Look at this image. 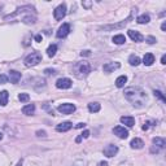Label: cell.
<instances>
[{
	"mask_svg": "<svg viewBox=\"0 0 166 166\" xmlns=\"http://www.w3.org/2000/svg\"><path fill=\"white\" fill-rule=\"evenodd\" d=\"M42 61V55L39 52H31L29 56L25 58V65L27 68H31V66L38 65L39 62Z\"/></svg>",
	"mask_w": 166,
	"mask_h": 166,
	"instance_id": "4",
	"label": "cell"
},
{
	"mask_svg": "<svg viewBox=\"0 0 166 166\" xmlns=\"http://www.w3.org/2000/svg\"><path fill=\"white\" fill-rule=\"evenodd\" d=\"M127 33H129V37L131 38L134 42H138V43H139V42H143L144 37L139 33V31H136V30H129Z\"/></svg>",
	"mask_w": 166,
	"mask_h": 166,
	"instance_id": "13",
	"label": "cell"
},
{
	"mask_svg": "<svg viewBox=\"0 0 166 166\" xmlns=\"http://www.w3.org/2000/svg\"><path fill=\"white\" fill-rule=\"evenodd\" d=\"M120 68H121L120 62H106V64H104V66H102V70H104L105 73H112Z\"/></svg>",
	"mask_w": 166,
	"mask_h": 166,
	"instance_id": "11",
	"label": "cell"
},
{
	"mask_svg": "<svg viewBox=\"0 0 166 166\" xmlns=\"http://www.w3.org/2000/svg\"><path fill=\"white\" fill-rule=\"evenodd\" d=\"M100 109H101V105L99 102H90L88 104V110L91 113H97L100 112Z\"/></svg>",
	"mask_w": 166,
	"mask_h": 166,
	"instance_id": "20",
	"label": "cell"
},
{
	"mask_svg": "<svg viewBox=\"0 0 166 166\" xmlns=\"http://www.w3.org/2000/svg\"><path fill=\"white\" fill-rule=\"evenodd\" d=\"M91 4H92L91 1H82V5L84 7V8H90V7H91Z\"/></svg>",
	"mask_w": 166,
	"mask_h": 166,
	"instance_id": "33",
	"label": "cell"
},
{
	"mask_svg": "<svg viewBox=\"0 0 166 166\" xmlns=\"http://www.w3.org/2000/svg\"><path fill=\"white\" fill-rule=\"evenodd\" d=\"M82 139H83V138H82V136L79 135V136L77 138V140H76V141H77V143H81V140H82Z\"/></svg>",
	"mask_w": 166,
	"mask_h": 166,
	"instance_id": "42",
	"label": "cell"
},
{
	"mask_svg": "<svg viewBox=\"0 0 166 166\" xmlns=\"http://www.w3.org/2000/svg\"><path fill=\"white\" fill-rule=\"evenodd\" d=\"M57 110L62 114H72L76 112V105L70 104V102H65V104H60L57 106Z\"/></svg>",
	"mask_w": 166,
	"mask_h": 166,
	"instance_id": "6",
	"label": "cell"
},
{
	"mask_svg": "<svg viewBox=\"0 0 166 166\" xmlns=\"http://www.w3.org/2000/svg\"><path fill=\"white\" fill-rule=\"evenodd\" d=\"M130 145H131V148H134V149H141L144 147V141L141 139H139V138H135V139L131 140Z\"/></svg>",
	"mask_w": 166,
	"mask_h": 166,
	"instance_id": "16",
	"label": "cell"
},
{
	"mask_svg": "<svg viewBox=\"0 0 166 166\" xmlns=\"http://www.w3.org/2000/svg\"><path fill=\"white\" fill-rule=\"evenodd\" d=\"M161 64H166V56H165V55H162V57H161Z\"/></svg>",
	"mask_w": 166,
	"mask_h": 166,
	"instance_id": "38",
	"label": "cell"
},
{
	"mask_svg": "<svg viewBox=\"0 0 166 166\" xmlns=\"http://www.w3.org/2000/svg\"><path fill=\"white\" fill-rule=\"evenodd\" d=\"M37 136H46V131H37Z\"/></svg>",
	"mask_w": 166,
	"mask_h": 166,
	"instance_id": "36",
	"label": "cell"
},
{
	"mask_svg": "<svg viewBox=\"0 0 166 166\" xmlns=\"http://www.w3.org/2000/svg\"><path fill=\"white\" fill-rule=\"evenodd\" d=\"M73 127V123L72 122H69V121H66V122H62V123H58L56 126V130L58 132H66V131H69L70 129Z\"/></svg>",
	"mask_w": 166,
	"mask_h": 166,
	"instance_id": "12",
	"label": "cell"
},
{
	"mask_svg": "<svg viewBox=\"0 0 166 166\" xmlns=\"http://www.w3.org/2000/svg\"><path fill=\"white\" fill-rule=\"evenodd\" d=\"M118 153V147L114 144H109L104 148V156L106 157H114Z\"/></svg>",
	"mask_w": 166,
	"mask_h": 166,
	"instance_id": "8",
	"label": "cell"
},
{
	"mask_svg": "<svg viewBox=\"0 0 166 166\" xmlns=\"http://www.w3.org/2000/svg\"><path fill=\"white\" fill-rule=\"evenodd\" d=\"M123 93H125L126 100L131 102V105L135 106V108H143L148 100L145 91L143 88H140V87H134V86L127 87Z\"/></svg>",
	"mask_w": 166,
	"mask_h": 166,
	"instance_id": "1",
	"label": "cell"
},
{
	"mask_svg": "<svg viewBox=\"0 0 166 166\" xmlns=\"http://www.w3.org/2000/svg\"><path fill=\"white\" fill-rule=\"evenodd\" d=\"M86 126V123H83V122H79L78 125H76V129H83Z\"/></svg>",
	"mask_w": 166,
	"mask_h": 166,
	"instance_id": "35",
	"label": "cell"
},
{
	"mask_svg": "<svg viewBox=\"0 0 166 166\" xmlns=\"http://www.w3.org/2000/svg\"><path fill=\"white\" fill-rule=\"evenodd\" d=\"M153 93H155V96H157V97L160 99V100H162L164 102H166V97L164 96V93L161 92V91H159V90H155V92H153Z\"/></svg>",
	"mask_w": 166,
	"mask_h": 166,
	"instance_id": "28",
	"label": "cell"
},
{
	"mask_svg": "<svg viewBox=\"0 0 166 166\" xmlns=\"http://www.w3.org/2000/svg\"><path fill=\"white\" fill-rule=\"evenodd\" d=\"M8 79L10 81V83H18L19 79H21V73L16 72V70H10L9 74H8Z\"/></svg>",
	"mask_w": 166,
	"mask_h": 166,
	"instance_id": "14",
	"label": "cell"
},
{
	"mask_svg": "<svg viewBox=\"0 0 166 166\" xmlns=\"http://www.w3.org/2000/svg\"><path fill=\"white\" fill-rule=\"evenodd\" d=\"M129 62H130V65H132V66H138L140 64V58L135 56V55H131V56L129 57Z\"/></svg>",
	"mask_w": 166,
	"mask_h": 166,
	"instance_id": "26",
	"label": "cell"
},
{
	"mask_svg": "<svg viewBox=\"0 0 166 166\" xmlns=\"http://www.w3.org/2000/svg\"><path fill=\"white\" fill-rule=\"evenodd\" d=\"M147 42L149 43V44H155V43L157 42L155 37H147Z\"/></svg>",
	"mask_w": 166,
	"mask_h": 166,
	"instance_id": "30",
	"label": "cell"
},
{
	"mask_svg": "<svg viewBox=\"0 0 166 166\" xmlns=\"http://www.w3.org/2000/svg\"><path fill=\"white\" fill-rule=\"evenodd\" d=\"M69 33H70V25L69 23H62V25L60 26V29L57 30L56 37L57 38H65Z\"/></svg>",
	"mask_w": 166,
	"mask_h": 166,
	"instance_id": "10",
	"label": "cell"
},
{
	"mask_svg": "<svg viewBox=\"0 0 166 166\" xmlns=\"http://www.w3.org/2000/svg\"><path fill=\"white\" fill-rule=\"evenodd\" d=\"M16 166H22V160H21V161H18L17 165H16Z\"/></svg>",
	"mask_w": 166,
	"mask_h": 166,
	"instance_id": "43",
	"label": "cell"
},
{
	"mask_svg": "<svg viewBox=\"0 0 166 166\" xmlns=\"http://www.w3.org/2000/svg\"><path fill=\"white\" fill-rule=\"evenodd\" d=\"M134 10H135V9H132L131 14H130L129 18H126L125 21H122V22H120V23H116V25H105V26L101 27V30H104V31H113V30H118V29H122V27H125V26L127 25V23L134 18Z\"/></svg>",
	"mask_w": 166,
	"mask_h": 166,
	"instance_id": "3",
	"label": "cell"
},
{
	"mask_svg": "<svg viewBox=\"0 0 166 166\" xmlns=\"http://www.w3.org/2000/svg\"><path fill=\"white\" fill-rule=\"evenodd\" d=\"M88 55H91V51H88V49L82 51V52H81V56H88Z\"/></svg>",
	"mask_w": 166,
	"mask_h": 166,
	"instance_id": "32",
	"label": "cell"
},
{
	"mask_svg": "<svg viewBox=\"0 0 166 166\" xmlns=\"http://www.w3.org/2000/svg\"><path fill=\"white\" fill-rule=\"evenodd\" d=\"M35 40H37V42H42V35L40 34L35 35Z\"/></svg>",
	"mask_w": 166,
	"mask_h": 166,
	"instance_id": "37",
	"label": "cell"
},
{
	"mask_svg": "<svg viewBox=\"0 0 166 166\" xmlns=\"http://www.w3.org/2000/svg\"><path fill=\"white\" fill-rule=\"evenodd\" d=\"M73 73L77 78L83 79L91 73V65L87 61H78L73 66Z\"/></svg>",
	"mask_w": 166,
	"mask_h": 166,
	"instance_id": "2",
	"label": "cell"
},
{
	"mask_svg": "<svg viewBox=\"0 0 166 166\" xmlns=\"http://www.w3.org/2000/svg\"><path fill=\"white\" fill-rule=\"evenodd\" d=\"M97 166H108V162H105V161H101V162H99Z\"/></svg>",
	"mask_w": 166,
	"mask_h": 166,
	"instance_id": "39",
	"label": "cell"
},
{
	"mask_svg": "<svg viewBox=\"0 0 166 166\" xmlns=\"http://www.w3.org/2000/svg\"><path fill=\"white\" fill-rule=\"evenodd\" d=\"M65 14H66V4L65 3L60 4V5L53 10V16H55L56 21H61V19L65 17Z\"/></svg>",
	"mask_w": 166,
	"mask_h": 166,
	"instance_id": "5",
	"label": "cell"
},
{
	"mask_svg": "<svg viewBox=\"0 0 166 166\" xmlns=\"http://www.w3.org/2000/svg\"><path fill=\"white\" fill-rule=\"evenodd\" d=\"M81 136H82V138H84V139H87V138L90 136V131H88V130H84V131L82 132V135H81Z\"/></svg>",
	"mask_w": 166,
	"mask_h": 166,
	"instance_id": "31",
	"label": "cell"
},
{
	"mask_svg": "<svg viewBox=\"0 0 166 166\" xmlns=\"http://www.w3.org/2000/svg\"><path fill=\"white\" fill-rule=\"evenodd\" d=\"M7 82H8V77L4 76V74H0V84H4Z\"/></svg>",
	"mask_w": 166,
	"mask_h": 166,
	"instance_id": "29",
	"label": "cell"
},
{
	"mask_svg": "<svg viewBox=\"0 0 166 166\" xmlns=\"http://www.w3.org/2000/svg\"><path fill=\"white\" fill-rule=\"evenodd\" d=\"M72 86H73V82H72V79H69V78H60V79H57V82H56V87L60 90H68Z\"/></svg>",
	"mask_w": 166,
	"mask_h": 166,
	"instance_id": "7",
	"label": "cell"
},
{
	"mask_svg": "<svg viewBox=\"0 0 166 166\" xmlns=\"http://www.w3.org/2000/svg\"><path fill=\"white\" fill-rule=\"evenodd\" d=\"M148 127H149V123L147 122V123H145V125L143 126V130H148Z\"/></svg>",
	"mask_w": 166,
	"mask_h": 166,
	"instance_id": "41",
	"label": "cell"
},
{
	"mask_svg": "<svg viewBox=\"0 0 166 166\" xmlns=\"http://www.w3.org/2000/svg\"><path fill=\"white\" fill-rule=\"evenodd\" d=\"M44 73H46V74H48V76H49V74H56V72H55V70H51V69H46V70H44Z\"/></svg>",
	"mask_w": 166,
	"mask_h": 166,
	"instance_id": "34",
	"label": "cell"
},
{
	"mask_svg": "<svg viewBox=\"0 0 166 166\" xmlns=\"http://www.w3.org/2000/svg\"><path fill=\"white\" fill-rule=\"evenodd\" d=\"M138 23H140V25H144V23H148L149 21H151V17H149L148 14H141L138 17Z\"/></svg>",
	"mask_w": 166,
	"mask_h": 166,
	"instance_id": "24",
	"label": "cell"
},
{
	"mask_svg": "<svg viewBox=\"0 0 166 166\" xmlns=\"http://www.w3.org/2000/svg\"><path fill=\"white\" fill-rule=\"evenodd\" d=\"M120 121H121V123L126 125V126H127V127H132V126L135 125V120H134V117L122 116V117L120 118Z\"/></svg>",
	"mask_w": 166,
	"mask_h": 166,
	"instance_id": "15",
	"label": "cell"
},
{
	"mask_svg": "<svg viewBox=\"0 0 166 166\" xmlns=\"http://www.w3.org/2000/svg\"><path fill=\"white\" fill-rule=\"evenodd\" d=\"M153 62H155V56L152 53H145L143 57V64L145 66H151Z\"/></svg>",
	"mask_w": 166,
	"mask_h": 166,
	"instance_id": "17",
	"label": "cell"
},
{
	"mask_svg": "<svg viewBox=\"0 0 166 166\" xmlns=\"http://www.w3.org/2000/svg\"><path fill=\"white\" fill-rule=\"evenodd\" d=\"M57 52V46L56 44H51L48 48H47V55H48L49 57H53L55 55Z\"/></svg>",
	"mask_w": 166,
	"mask_h": 166,
	"instance_id": "25",
	"label": "cell"
},
{
	"mask_svg": "<svg viewBox=\"0 0 166 166\" xmlns=\"http://www.w3.org/2000/svg\"><path fill=\"white\" fill-rule=\"evenodd\" d=\"M8 99H9L8 91H1V92H0V105L5 106L8 104Z\"/></svg>",
	"mask_w": 166,
	"mask_h": 166,
	"instance_id": "19",
	"label": "cell"
},
{
	"mask_svg": "<svg viewBox=\"0 0 166 166\" xmlns=\"http://www.w3.org/2000/svg\"><path fill=\"white\" fill-rule=\"evenodd\" d=\"M1 139H3V134L0 132V140H1Z\"/></svg>",
	"mask_w": 166,
	"mask_h": 166,
	"instance_id": "44",
	"label": "cell"
},
{
	"mask_svg": "<svg viewBox=\"0 0 166 166\" xmlns=\"http://www.w3.org/2000/svg\"><path fill=\"white\" fill-rule=\"evenodd\" d=\"M161 30H162V31L166 30V22H162V25H161Z\"/></svg>",
	"mask_w": 166,
	"mask_h": 166,
	"instance_id": "40",
	"label": "cell"
},
{
	"mask_svg": "<svg viewBox=\"0 0 166 166\" xmlns=\"http://www.w3.org/2000/svg\"><path fill=\"white\" fill-rule=\"evenodd\" d=\"M113 132H114V135H117L120 139H126V138L129 136V131L125 127H122V126H116V127L113 129Z\"/></svg>",
	"mask_w": 166,
	"mask_h": 166,
	"instance_id": "9",
	"label": "cell"
},
{
	"mask_svg": "<svg viewBox=\"0 0 166 166\" xmlns=\"http://www.w3.org/2000/svg\"><path fill=\"white\" fill-rule=\"evenodd\" d=\"M22 113L26 114V116H33L35 113V105L34 104H29V105H25L22 108Z\"/></svg>",
	"mask_w": 166,
	"mask_h": 166,
	"instance_id": "18",
	"label": "cell"
},
{
	"mask_svg": "<svg viewBox=\"0 0 166 166\" xmlns=\"http://www.w3.org/2000/svg\"><path fill=\"white\" fill-rule=\"evenodd\" d=\"M153 144L157 145V147H159V149H162L165 147L166 141H165L164 138H159V136H157V138H155V139H153Z\"/></svg>",
	"mask_w": 166,
	"mask_h": 166,
	"instance_id": "22",
	"label": "cell"
},
{
	"mask_svg": "<svg viewBox=\"0 0 166 166\" xmlns=\"http://www.w3.org/2000/svg\"><path fill=\"white\" fill-rule=\"evenodd\" d=\"M126 82H127V77H126V76H121V77H118L117 79H116V86L118 87V88H122V87L126 84Z\"/></svg>",
	"mask_w": 166,
	"mask_h": 166,
	"instance_id": "21",
	"label": "cell"
},
{
	"mask_svg": "<svg viewBox=\"0 0 166 166\" xmlns=\"http://www.w3.org/2000/svg\"><path fill=\"white\" fill-rule=\"evenodd\" d=\"M18 100L21 101V102H27V101L30 100L29 93H19V95H18Z\"/></svg>",
	"mask_w": 166,
	"mask_h": 166,
	"instance_id": "27",
	"label": "cell"
},
{
	"mask_svg": "<svg viewBox=\"0 0 166 166\" xmlns=\"http://www.w3.org/2000/svg\"><path fill=\"white\" fill-rule=\"evenodd\" d=\"M112 40H113L114 44H123V43L126 42V38H125V35L120 34V35H116V37H113Z\"/></svg>",
	"mask_w": 166,
	"mask_h": 166,
	"instance_id": "23",
	"label": "cell"
}]
</instances>
